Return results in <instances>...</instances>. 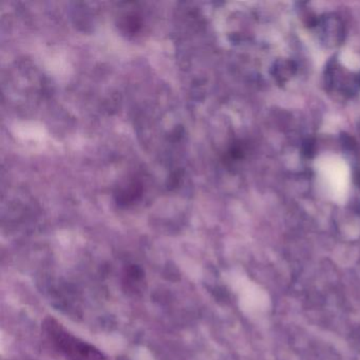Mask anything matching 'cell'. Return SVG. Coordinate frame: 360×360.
Wrapping results in <instances>:
<instances>
[{
    "label": "cell",
    "mask_w": 360,
    "mask_h": 360,
    "mask_svg": "<svg viewBox=\"0 0 360 360\" xmlns=\"http://www.w3.org/2000/svg\"><path fill=\"white\" fill-rule=\"evenodd\" d=\"M44 330L52 345L68 360H106L100 349L77 338L58 320L49 317L44 321Z\"/></svg>",
    "instance_id": "1"
}]
</instances>
